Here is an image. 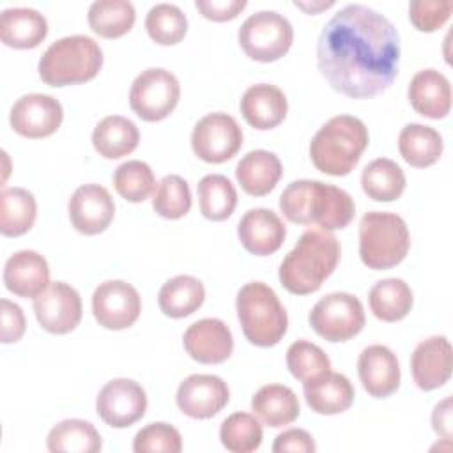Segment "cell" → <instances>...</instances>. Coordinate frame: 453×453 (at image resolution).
I'll return each instance as SVG.
<instances>
[{
    "mask_svg": "<svg viewBox=\"0 0 453 453\" xmlns=\"http://www.w3.org/2000/svg\"><path fill=\"white\" fill-rule=\"evenodd\" d=\"M400 35L380 12L363 4L340 9L317 41V65L326 81L352 99L373 97L398 73Z\"/></svg>",
    "mask_w": 453,
    "mask_h": 453,
    "instance_id": "6da1fadb",
    "label": "cell"
},
{
    "mask_svg": "<svg viewBox=\"0 0 453 453\" xmlns=\"http://www.w3.org/2000/svg\"><path fill=\"white\" fill-rule=\"evenodd\" d=\"M280 211L290 223H317L322 230L345 228L356 212L352 196L333 184L301 179L280 195Z\"/></svg>",
    "mask_w": 453,
    "mask_h": 453,
    "instance_id": "7a4b0ae2",
    "label": "cell"
},
{
    "mask_svg": "<svg viewBox=\"0 0 453 453\" xmlns=\"http://www.w3.org/2000/svg\"><path fill=\"white\" fill-rule=\"evenodd\" d=\"M340 253V241L329 230L310 228L303 232L280 264L278 276L281 285L297 296L317 292L334 273Z\"/></svg>",
    "mask_w": 453,
    "mask_h": 453,
    "instance_id": "3957f363",
    "label": "cell"
},
{
    "mask_svg": "<svg viewBox=\"0 0 453 453\" xmlns=\"http://www.w3.org/2000/svg\"><path fill=\"white\" fill-rule=\"evenodd\" d=\"M368 145L365 122L352 115L329 119L311 138L310 157L317 170L342 177L354 170Z\"/></svg>",
    "mask_w": 453,
    "mask_h": 453,
    "instance_id": "277c9868",
    "label": "cell"
},
{
    "mask_svg": "<svg viewBox=\"0 0 453 453\" xmlns=\"http://www.w3.org/2000/svg\"><path fill=\"white\" fill-rule=\"evenodd\" d=\"M103 51L88 35H67L51 42L42 53L37 71L50 87L85 83L99 73Z\"/></svg>",
    "mask_w": 453,
    "mask_h": 453,
    "instance_id": "5b68a950",
    "label": "cell"
},
{
    "mask_svg": "<svg viewBox=\"0 0 453 453\" xmlns=\"http://www.w3.org/2000/svg\"><path fill=\"white\" fill-rule=\"evenodd\" d=\"M237 317L246 340L257 347H273L287 333L288 317L276 292L262 283L250 281L237 292Z\"/></svg>",
    "mask_w": 453,
    "mask_h": 453,
    "instance_id": "8992f818",
    "label": "cell"
},
{
    "mask_svg": "<svg viewBox=\"0 0 453 453\" xmlns=\"http://www.w3.org/2000/svg\"><path fill=\"white\" fill-rule=\"evenodd\" d=\"M411 246V235L402 216L372 211L359 223V257L373 271L398 265Z\"/></svg>",
    "mask_w": 453,
    "mask_h": 453,
    "instance_id": "52a82bcc",
    "label": "cell"
},
{
    "mask_svg": "<svg viewBox=\"0 0 453 453\" xmlns=\"http://www.w3.org/2000/svg\"><path fill=\"white\" fill-rule=\"evenodd\" d=\"M237 39L251 60L274 62L290 50L294 28L283 14L258 11L242 21Z\"/></svg>",
    "mask_w": 453,
    "mask_h": 453,
    "instance_id": "ba28073f",
    "label": "cell"
},
{
    "mask_svg": "<svg viewBox=\"0 0 453 453\" xmlns=\"http://www.w3.org/2000/svg\"><path fill=\"white\" fill-rule=\"evenodd\" d=\"M179 97L177 76L163 67H149L131 83L129 106L142 120L157 122L175 110Z\"/></svg>",
    "mask_w": 453,
    "mask_h": 453,
    "instance_id": "9c48e42d",
    "label": "cell"
},
{
    "mask_svg": "<svg viewBox=\"0 0 453 453\" xmlns=\"http://www.w3.org/2000/svg\"><path fill=\"white\" fill-rule=\"evenodd\" d=\"M313 331L327 342H347L365 326L361 301L349 292H333L315 303L308 315Z\"/></svg>",
    "mask_w": 453,
    "mask_h": 453,
    "instance_id": "30bf717a",
    "label": "cell"
},
{
    "mask_svg": "<svg viewBox=\"0 0 453 453\" xmlns=\"http://www.w3.org/2000/svg\"><path fill=\"white\" fill-rule=\"evenodd\" d=\"M242 145V129L237 120L223 111L202 117L191 133L193 152L205 163H225Z\"/></svg>",
    "mask_w": 453,
    "mask_h": 453,
    "instance_id": "8fae6325",
    "label": "cell"
},
{
    "mask_svg": "<svg viewBox=\"0 0 453 453\" xmlns=\"http://www.w3.org/2000/svg\"><path fill=\"white\" fill-rule=\"evenodd\" d=\"M142 311L138 290L122 280H108L92 294V313L99 326L120 331L133 326Z\"/></svg>",
    "mask_w": 453,
    "mask_h": 453,
    "instance_id": "7c38bea8",
    "label": "cell"
},
{
    "mask_svg": "<svg viewBox=\"0 0 453 453\" xmlns=\"http://www.w3.org/2000/svg\"><path fill=\"white\" fill-rule=\"evenodd\" d=\"M96 411L106 425L126 428L143 418L147 395L133 379H113L101 388L96 398Z\"/></svg>",
    "mask_w": 453,
    "mask_h": 453,
    "instance_id": "4fadbf2b",
    "label": "cell"
},
{
    "mask_svg": "<svg viewBox=\"0 0 453 453\" xmlns=\"http://www.w3.org/2000/svg\"><path fill=\"white\" fill-rule=\"evenodd\" d=\"M34 311L42 329L53 334H65L76 329L81 320V297L74 287L64 281H51L34 297Z\"/></svg>",
    "mask_w": 453,
    "mask_h": 453,
    "instance_id": "5bb4252c",
    "label": "cell"
},
{
    "mask_svg": "<svg viewBox=\"0 0 453 453\" xmlns=\"http://www.w3.org/2000/svg\"><path fill=\"white\" fill-rule=\"evenodd\" d=\"M64 119L58 99L48 94H25L11 108L9 122L25 138H44L53 134Z\"/></svg>",
    "mask_w": 453,
    "mask_h": 453,
    "instance_id": "9a60e30c",
    "label": "cell"
},
{
    "mask_svg": "<svg viewBox=\"0 0 453 453\" xmlns=\"http://www.w3.org/2000/svg\"><path fill=\"white\" fill-rule=\"evenodd\" d=\"M230 398L226 382L211 373H193L186 377L175 395L177 407L193 419H207L216 416Z\"/></svg>",
    "mask_w": 453,
    "mask_h": 453,
    "instance_id": "2e32d148",
    "label": "cell"
},
{
    "mask_svg": "<svg viewBox=\"0 0 453 453\" xmlns=\"http://www.w3.org/2000/svg\"><path fill=\"white\" fill-rule=\"evenodd\" d=\"M67 211L73 226L80 234L96 235L110 226L115 216V203L106 188L92 182L76 188L69 198Z\"/></svg>",
    "mask_w": 453,
    "mask_h": 453,
    "instance_id": "e0dca14e",
    "label": "cell"
},
{
    "mask_svg": "<svg viewBox=\"0 0 453 453\" xmlns=\"http://www.w3.org/2000/svg\"><path fill=\"white\" fill-rule=\"evenodd\" d=\"M186 352L198 363L218 365L230 357L234 336L219 319H200L193 322L182 336Z\"/></svg>",
    "mask_w": 453,
    "mask_h": 453,
    "instance_id": "ac0fdd59",
    "label": "cell"
},
{
    "mask_svg": "<svg viewBox=\"0 0 453 453\" xmlns=\"http://www.w3.org/2000/svg\"><path fill=\"white\" fill-rule=\"evenodd\" d=\"M411 373L416 386L432 391L451 377V345L446 336H430L419 342L411 356Z\"/></svg>",
    "mask_w": 453,
    "mask_h": 453,
    "instance_id": "d6986e66",
    "label": "cell"
},
{
    "mask_svg": "<svg viewBox=\"0 0 453 453\" xmlns=\"http://www.w3.org/2000/svg\"><path fill=\"white\" fill-rule=\"evenodd\" d=\"M357 373L363 388L373 398H386L400 386V365L386 345H368L357 359Z\"/></svg>",
    "mask_w": 453,
    "mask_h": 453,
    "instance_id": "ffe728a7",
    "label": "cell"
},
{
    "mask_svg": "<svg viewBox=\"0 0 453 453\" xmlns=\"http://www.w3.org/2000/svg\"><path fill=\"white\" fill-rule=\"evenodd\" d=\"M237 235L250 253L265 257L280 250L285 241L287 228L276 212L257 207L244 212L237 225Z\"/></svg>",
    "mask_w": 453,
    "mask_h": 453,
    "instance_id": "44dd1931",
    "label": "cell"
},
{
    "mask_svg": "<svg viewBox=\"0 0 453 453\" xmlns=\"http://www.w3.org/2000/svg\"><path fill=\"white\" fill-rule=\"evenodd\" d=\"M4 283L14 296L35 297L50 283L46 258L34 250L16 251L4 265Z\"/></svg>",
    "mask_w": 453,
    "mask_h": 453,
    "instance_id": "7402d4cb",
    "label": "cell"
},
{
    "mask_svg": "<svg viewBox=\"0 0 453 453\" xmlns=\"http://www.w3.org/2000/svg\"><path fill=\"white\" fill-rule=\"evenodd\" d=\"M407 97L419 115L444 119L451 108L449 80L435 69H421L412 76Z\"/></svg>",
    "mask_w": 453,
    "mask_h": 453,
    "instance_id": "603a6c76",
    "label": "cell"
},
{
    "mask_svg": "<svg viewBox=\"0 0 453 453\" xmlns=\"http://www.w3.org/2000/svg\"><path fill=\"white\" fill-rule=\"evenodd\" d=\"M288 103L281 88L271 83L251 85L241 97V113L255 129H273L287 117Z\"/></svg>",
    "mask_w": 453,
    "mask_h": 453,
    "instance_id": "cb8c5ba5",
    "label": "cell"
},
{
    "mask_svg": "<svg viewBox=\"0 0 453 453\" xmlns=\"http://www.w3.org/2000/svg\"><path fill=\"white\" fill-rule=\"evenodd\" d=\"M48 34L46 18L30 7H9L0 16V39L5 46L28 50L39 46Z\"/></svg>",
    "mask_w": 453,
    "mask_h": 453,
    "instance_id": "d4e9b609",
    "label": "cell"
},
{
    "mask_svg": "<svg viewBox=\"0 0 453 453\" xmlns=\"http://www.w3.org/2000/svg\"><path fill=\"white\" fill-rule=\"evenodd\" d=\"M283 173L281 161L276 154L257 149L241 157L235 177L241 188L251 196H264L274 189Z\"/></svg>",
    "mask_w": 453,
    "mask_h": 453,
    "instance_id": "484cf974",
    "label": "cell"
},
{
    "mask_svg": "<svg viewBox=\"0 0 453 453\" xmlns=\"http://www.w3.org/2000/svg\"><path fill=\"white\" fill-rule=\"evenodd\" d=\"M308 407L317 414H340L345 412L354 402V388L350 380L336 372L303 384Z\"/></svg>",
    "mask_w": 453,
    "mask_h": 453,
    "instance_id": "4316f807",
    "label": "cell"
},
{
    "mask_svg": "<svg viewBox=\"0 0 453 453\" xmlns=\"http://www.w3.org/2000/svg\"><path fill=\"white\" fill-rule=\"evenodd\" d=\"M140 142L138 127L122 115H108L92 131L94 149L106 159H119L131 154Z\"/></svg>",
    "mask_w": 453,
    "mask_h": 453,
    "instance_id": "83f0119b",
    "label": "cell"
},
{
    "mask_svg": "<svg viewBox=\"0 0 453 453\" xmlns=\"http://www.w3.org/2000/svg\"><path fill=\"white\" fill-rule=\"evenodd\" d=\"M251 409L265 425L281 428L297 419L299 400L288 386L267 384L253 395Z\"/></svg>",
    "mask_w": 453,
    "mask_h": 453,
    "instance_id": "f1b7e54d",
    "label": "cell"
},
{
    "mask_svg": "<svg viewBox=\"0 0 453 453\" xmlns=\"http://www.w3.org/2000/svg\"><path fill=\"white\" fill-rule=\"evenodd\" d=\"M205 299L202 281L189 274H179L163 283L157 294L161 311L172 319H182L195 313Z\"/></svg>",
    "mask_w": 453,
    "mask_h": 453,
    "instance_id": "f546056e",
    "label": "cell"
},
{
    "mask_svg": "<svg viewBox=\"0 0 453 453\" xmlns=\"http://www.w3.org/2000/svg\"><path fill=\"white\" fill-rule=\"evenodd\" d=\"M442 149V136L430 126L407 124L398 134V150L402 157L416 168L437 163Z\"/></svg>",
    "mask_w": 453,
    "mask_h": 453,
    "instance_id": "4dcf8cb0",
    "label": "cell"
},
{
    "mask_svg": "<svg viewBox=\"0 0 453 453\" xmlns=\"http://www.w3.org/2000/svg\"><path fill=\"white\" fill-rule=\"evenodd\" d=\"M37 203L25 188H4L0 195V232L7 237L27 234L35 221Z\"/></svg>",
    "mask_w": 453,
    "mask_h": 453,
    "instance_id": "1f68e13d",
    "label": "cell"
},
{
    "mask_svg": "<svg viewBox=\"0 0 453 453\" xmlns=\"http://www.w3.org/2000/svg\"><path fill=\"white\" fill-rule=\"evenodd\" d=\"M51 453H96L103 441L96 426L85 419H64L57 423L46 439Z\"/></svg>",
    "mask_w": 453,
    "mask_h": 453,
    "instance_id": "d6a6232c",
    "label": "cell"
},
{
    "mask_svg": "<svg viewBox=\"0 0 453 453\" xmlns=\"http://www.w3.org/2000/svg\"><path fill=\"white\" fill-rule=\"evenodd\" d=\"M372 313L384 322H396L407 317L412 308V290L400 278L377 281L368 294Z\"/></svg>",
    "mask_w": 453,
    "mask_h": 453,
    "instance_id": "836d02e7",
    "label": "cell"
},
{
    "mask_svg": "<svg viewBox=\"0 0 453 453\" xmlns=\"http://www.w3.org/2000/svg\"><path fill=\"white\" fill-rule=\"evenodd\" d=\"M361 186L368 198L375 202H393L405 189V173L393 159L377 157L363 168Z\"/></svg>",
    "mask_w": 453,
    "mask_h": 453,
    "instance_id": "e575fe53",
    "label": "cell"
},
{
    "mask_svg": "<svg viewBox=\"0 0 453 453\" xmlns=\"http://www.w3.org/2000/svg\"><path fill=\"white\" fill-rule=\"evenodd\" d=\"M134 7L127 0H97L88 7L90 28L106 39L127 34L134 25Z\"/></svg>",
    "mask_w": 453,
    "mask_h": 453,
    "instance_id": "d590c367",
    "label": "cell"
},
{
    "mask_svg": "<svg viewBox=\"0 0 453 453\" xmlns=\"http://www.w3.org/2000/svg\"><path fill=\"white\" fill-rule=\"evenodd\" d=\"M200 212L211 221H223L232 216L237 205V191L228 177L209 173L198 182Z\"/></svg>",
    "mask_w": 453,
    "mask_h": 453,
    "instance_id": "8d00e7d4",
    "label": "cell"
},
{
    "mask_svg": "<svg viewBox=\"0 0 453 453\" xmlns=\"http://www.w3.org/2000/svg\"><path fill=\"white\" fill-rule=\"evenodd\" d=\"M145 28L154 42L172 46L184 39L188 19L180 7L173 4H156L147 12Z\"/></svg>",
    "mask_w": 453,
    "mask_h": 453,
    "instance_id": "74e56055",
    "label": "cell"
},
{
    "mask_svg": "<svg viewBox=\"0 0 453 453\" xmlns=\"http://www.w3.org/2000/svg\"><path fill=\"white\" fill-rule=\"evenodd\" d=\"M262 425L248 412L230 414L219 428L221 444L232 453H251L262 444Z\"/></svg>",
    "mask_w": 453,
    "mask_h": 453,
    "instance_id": "f35d334b",
    "label": "cell"
},
{
    "mask_svg": "<svg viewBox=\"0 0 453 453\" xmlns=\"http://www.w3.org/2000/svg\"><path fill=\"white\" fill-rule=\"evenodd\" d=\"M113 186L124 200L138 203L147 200L156 189V177L145 161L131 159L117 166L113 173Z\"/></svg>",
    "mask_w": 453,
    "mask_h": 453,
    "instance_id": "ab89813d",
    "label": "cell"
},
{
    "mask_svg": "<svg viewBox=\"0 0 453 453\" xmlns=\"http://www.w3.org/2000/svg\"><path fill=\"white\" fill-rule=\"evenodd\" d=\"M287 368L303 384L317 380L331 372L327 354L308 340L294 342L287 350Z\"/></svg>",
    "mask_w": 453,
    "mask_h": 453,
    "instance_id": "60d3db41",
    "label": "cell"
},
{
    "mask_svg": "<svg viewBox=\"0 0 453 453\" xmlns=\"http://www.w3.org/2000/svg\"><path fill=\"white\" fill-rule=\"evenodd\" d=\"M154 211L166 219H179L191 209V191L188 182L179 175H165L154 191Z\"/></svg>",
    "mask_w": 453,
    "mask_h": 453,
    "instance_id": "b9f144b4",
    "label": "cell"
},
{
    "mask_svg": "<svg viewBox=\"0 0 453 453\" xmlns=\"http://www.w3.org/2000/svg\"><path fill=\"white\" fill-rule=\"evenodd\" d=\"M182 449V437L179 430L168 423H149L136 432L133 451L136 453H179Z\"/></svg>",
    "mask_w": 453,
    "mask_h": 453,
    "instance_id": "7bdbcfd3",
    "label": "cell"
},
{
    "mask_svg": "<svg viewBox=\"0 0 453 453\" xmlns=\"http://www.w3.org/2000/svg\"><path fill=\"white\" fill-rule=\"evenodd\" d=\"M451 11V0H412L409 4V19L419 32H434L449 19Z\"/></svg>",
    "mask_w": 453,
    "mask_h": 453,
    "instance_id": "ee69618b",
    "label": "cell"
},
{
    "mask_svg": "<svg viewBox=\"0 0 453 453\" xmlns=\"http://www.w3.org/2000/svg\"><path fill=\"white\" fill-rule=\"evenodd\" d=\"M0 317H2V327H0V340L2 343H12L21 340L27 322H25V315L23 310L9 301V299H2L0 301Z\"/></svg>",
    "mask_w": 453,
    "mask_h": 453,
    "instance_id": "f6af8a7d",
    "label": "cell"
},
{
    "mask_svg": "<svg viewBox=\"0 0 453 453\" xmlns=\"http://www.w3.org/2000/svg\"><path fill=\"white\" fill-rule=\"evenodd\" d=\"M317 449L313 437L303 428H290L276 435L273 442L274 453L285 451H297V453H313Z\"/></svg>",
    "mask_w": 453,
    "mask_h": 453,
    "instance_id": "bcb514c9",
    "label": "cell"
},
{
    "mask_svg": "<svg viewBox=\"0 0 453 453\" xmlns=\"http://www.w3.org/2000/svg\"><path fill=\"white\" fill-rule=\"evenodd\" d=\"M195 5L207 19L228 21L246 7V0H196Z\"/></svg>",
    "mask_w": 453,
    "mask_h": 453,
    "instance_id": "7dc6e473",
    "label": "cell"
},
{
    "mask_svg": "<svg viewBox=\"0 0 453 453\" xmlns=\"http://www.w3.org/2000/svg\"><path fill=\"white\" fill-rule=\"evenodd\" d=\"M432 426L442 439H451V396H446L434 407Z\"/></svg>",
    "mask_w": 453,
    "mask_h": 453,
    "instance_id": "c3c4849f",
    "label": "cell"
},
{
    "mask_svg": "<svg viewBox=\"0 0 453 453\" xmlns=\"http://www.w3.org/2000/svg\"><path fill=\"white\" fill-rule=\"evenodd\" d=\"M334 2L333 0H329V2H319V4H304V2H294V5L296 7H301V9H304L306 12H311V14H315V12H319V11H322V9H327V7H331Z\"/></svg>",
    "mask_w": 453,
    "mask_h": 453,
    "instance_id": "681fc988",
    "label": "cell"
}]
</instances>
